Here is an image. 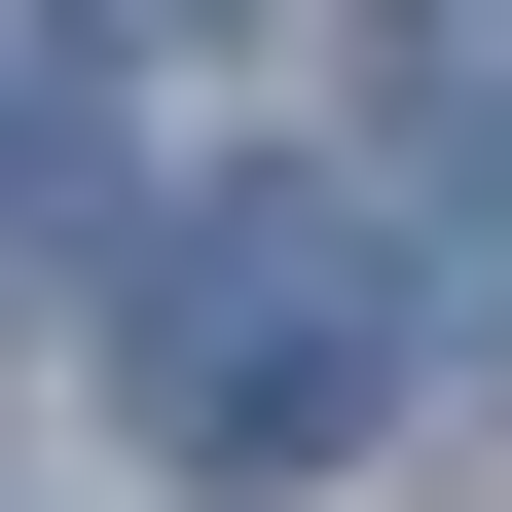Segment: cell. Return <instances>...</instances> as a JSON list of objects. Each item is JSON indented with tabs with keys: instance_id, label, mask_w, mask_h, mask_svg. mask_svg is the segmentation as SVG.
Segmentation results:
<instances>
[{
	"instance_id": "cell-1",
	"label": "cell",
	"mask_w": 512,
	"mask_h": 512,
	"mask_svg": "<svg viewBox=\"0 0 512 512\" xmlns=\"http://www.w3.org/2000/svg\"><path fill=\"white\" fill-rule=\"evenodd\" d=\"M110 366H147L183 476H330L403 403V220L366 183H147L110 220Z\"/></svg>"
},
{
	"instance_id": "cell-2",
	"label": "cell",
	"mask_w": 512,
	"mask_h": 512,
	"mask_svg": "<svg viewBox=\"0 0 512 512\" xmlns=\"http://www.w3.org/2000/svg\"><path fill=\"white\" fill-rule=\"evenodd\" d=\"M110 220H147L110 74H74V37H0V293H110Z\"/></svg>"
},
{
	"instance_id": "cell-3",
	"label": "cell",
	"mask_w": 512,
	"mask_h": 512,
	"mask_svg": "<svg viewBox=\"0 0 512 512\" xmlns=\"http://www.w3.org/2000/svg\"><path fill=\"white\" fill-rule=\"evenodd\" d=\"M403 110H439V183H512V0H403Z\"/></svg>"
},
{
	"instance_id": "cell-4",
	"label": "cell",
	"mask_w": 512,
	"mask_h": 512,
	"mask_svg": "<svg viewBox=\"0 0 512 512\" xmlns=\"http://www.w3.org/2000/svg\"><path fill=\"white\" fill-rule=\"evenodd\" d=\"M37 37H256V0H37Z\"/></svg>"
}]
</instances>
